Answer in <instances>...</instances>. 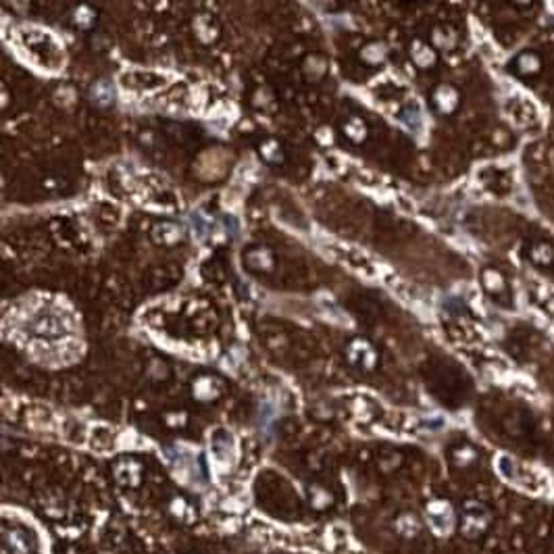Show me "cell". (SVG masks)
I'll use <instances>...</instances> for the list:
<instances>
[{
    "label": "cell",
    "mask_w": 554,
    "mask_h": 554,
    "mask_svg": "<svg viewBox=\"0 0 554 554\" xmlns=\"http://www.w3.org/2000/svg\"><path fill=\"white\" fill-rule=\"evenodd\" d=\"M21 44L29 50L31 58L40 63L42 67L48 69H58L63 63V53L60 46L55 42L53 36L44 33L42 29H21Z\"/></svg>",
    "instance_id": "cell-1"
},
{
    "label": "cell",
    "mask_w": 554,
    "mask_h": 554,
    "mask_svg": "<svg viewBox=\"0 0 554 554\" xmlns=\"http://www.w3.org/2000/svg\"><path fill=\"white\" fill-rule=\"evenodd\" d=\"M459 102H461V96H459V92H457V87L444 84V86H440L436 92H434V105L437 107V111L444 113V115L454 113L457 107H459Z\"/></svg>",
    "instance_id": "cell-7"
},
{
    "label": "cell",
    "mask_w": 554,
    "mask_h": 554,
    "mask_svg": "<svg viewBox=\"0 0 554 554\" xmlns=\"http://www.w3.org/2000/svg\"><path fill=\"white\" fill-rule=\"evenodd\" d=\"M412 57H415V60H417L419 67H432L434 60H436L434 50H432L430 46H425V44H419V46L412 50Z\"/></svg>",
    "instance_id": "cell-8"
},
{
    "label": "cell",
    "mask_w": 554,
    "mask_h": 554,
    "mask_svg": "<svg viewBox=\"0 0 554 554\" xmlns=\"http://www.w3.org/2000/svg\"><path fill=\"white\" fill-rule=\"evenodd\" d=\"M527 259L533 262L536 267H553L554 265V246L546 240H533L527 246Z\"/></svg>",
    "instance_id": "cell-6"
},
{
    "label": "cell",
    "mask_w": 554,
    "mask_h": 554,
    "mask_svg": "<svg viewBox=\"0 0 554 554\" xmlns=\"http://www.w3.org/2000/svg\"><path fill=\"white\" fill-rule=\"evenodd\" d=\"M542 69H544V60L536 50H523V53L515 55L513 60L508 63V71L519 80H531V78L540 75Z\"/></svg>",
    "instance_id": "cell-3"
},
{
    "label": "cell",
    "mask_w": 554,
    "mask_h": 554,
    "mask_svg": "<svg viewBox=\"0 0 554 554\" xmlns=\"http://www.w3.org/2000/svg\"><path fill=\"white\" fill-rule=\"evenodd\" d=\"M492 525V515L486 506L477 504V502H471L467 504L465 511H463V517H461V529L465 533L467 538H479L484 536Z\"/></svg>",
    "instance_id": "cell-2"
},
{
    "label": "cell",
    "mask_w": 554,
    "mask_h": 554,
    "mask_svg": "<svg viewBox=\"0 0 554 554\" xmlns=\"http://www.w3.org/2000/svg\"><path fill=\"white\" fill-rule=\"evenodd\" d=\"M481 284H484V290L488 292L492 298L496 300H502V298H511V290H508V282L504 277L502 271H498L494 267H488L484 273H481Z\"/></svg>",
    "instance_id": "cell-5"
},
{
    "label": "cell",
    "mask_w": 554,
    "mask_h": 554,
    "mask_svg": "<svg viewBox=\"0 0 554 554\" xmlns=\"http://www.w3.org/2000/svg\"><path fill=\"white\" fill-rule=\"evenodd\" d=\"M121 84L127 90H142V92H152L167 84L165 75H159L154 71H127L121 75Z\"/></svg>",
    "instance_id": "cell-4"
}]
</instances>
